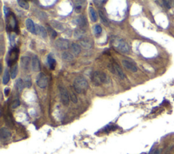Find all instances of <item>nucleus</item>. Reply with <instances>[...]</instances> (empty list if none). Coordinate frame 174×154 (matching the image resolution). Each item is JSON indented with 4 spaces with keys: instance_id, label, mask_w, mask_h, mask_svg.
<instances>
[{
    "instance_id": "412c9836",
    "label": "nucleus",
    "mask_w": 174,
    "mask_h": 154,
    "mask_svg": "<svg viewBox=\"0 0 174 154\" xmlns=\"http://www.w3.org/2000/svg\"><path fill=\"white\" fill-rule=\"evenodd\" d=\"M80 44H81L82 46L83 47V48H85V49H90V48L92 47V44H91V42L87 39H82L81 42H80Z\"/></svg>"
},
{
    "instance_id": "a878e982",
    "label": "nucleus",
    "mask_w": 174,
    "mask_h": 154,
    "mask_svg": "<svg viewBox=\"0 0 174 154\" xmlns=\"http://www.w3.org/2000/svg\"><path fill=\"white\" fill-rule=\"evenodd\" d=\"M25 85L27 88H31V85H32V83H31V77L30 76H26L25 78Z\"/></svg>"
},
{
    "instance_id": "4be33fe9",
    "label": "nucleus",
    "mask_w": 174,
    "mask_h": 154,
    "mask_svg": "<svg viewBox=\"0 0 174 154\" xmlns=\"http://www.w3.org/2000/svg\"><path fill=\"white\" fill-rule=\"evenodd\" d=\"M99 14H100V16L101 19H102V20L103 23H104L106 26L109 25V21H108V18L106 16V15H105L104 12L101 10H99Z\"/></svg>"
},
{
    "instance_id": "aec40b11",
    "label": "nucleus",
    "mask_w": 174,
    "mask_h": 154,
    "mask_svg": "<svg viewBox=\"0 0 174 154\" xmlns=\"http://www.w3.org/2000/svg\"><path fill=\"white\" fill-rule=\"evenodd\" d=\"M62 59L63 60H64L65 61L70 62L74 60V56L71 53H70V52H63L62 54Z\"/></svg>"
},
{
    "instance_id": "f704fd0d",
    "label": "nucleus",
    "mask_w": 174,
    "mask_h": 154,
    "mask_svg": "<svg viewBox=\"0 0 174 154\" xmlns=\"http://www.w3.org/2000/svg\"><path fill=\"white\" fill-rule=\"evenodd\" d=\"M4 93H5V96H8L9 93H10V88H5V90H4Z\"/></svg>"
},
{
    "instance_id": "f3484780",
    "label": "nucleus",
    "mask_w": 174,
    "mask_h": 154,
    "mask_svg": "<svg viewBox=\"0 0 174 154\" xmlns=\"http://www.w3.org/2000/svg\"><path fill=\"white\" fill-rule=\"evenodd\" d=\"M89 14L92 21L96 22L97 20V14L96 11L95 10V9L93 7H89Z\"/></svg>"
},
{
    "instance_id": "1a4fd4ad",
    "label": "nucleus",
    "mask_w": 174,
    "mask_h": 154,
    "mask_svg": "<svg viewBox=\"0 0 174 154\" xmlns=\"http://www.w3.org/2000/svg\"><path fill=\"white\" fill-rule=\"evenodd\" d=\"M26 27L30 33L36 34V27H35V25L32 20L30 19V18L26 20Z\"/></svg>"
},
{
    "instance_id": "9d476101",
    "label": "nucleus",
    "mask_w": 174,
    "mask_h": 154,
    "mask_svg": "<svg viewBox=\"0 0 174 154\" xmlns=\"http://www.w3.org/2000/svg\"><path fill=\"white\" fill-rule=\"evenodd\" d=\"M12 136V133L10 131V130L7 129V128H1L0 130V137L2 140H5L9 138Z\"/></svg>"
},
{
    "instance_id": "5701e85b",
    "label": "nucleus",
    "mask_w": 174,
    "mask_h": 154,
    "mask_svg": "<svg viewBox=\"0 0 174 154\" xmlns=\"http://www.w3.org/2000/svg\"><path fill=\"white\" fill-rule=\"evenodd\" d=\"M18 4L19 5V6L22 8L25 9V10H28L29 7V4L27 1H24V0H18L17 1Z\"/></svg>"
},
{
    "instance_id": "cd10ccee",
    "label": "nucleus",
    "mask_w": 174,
    "mask_h": 154,
    "mask_svg": "<svg viewBox=\"0 0 174 154\" xmlns=\"http://www.w3.org/2000/svg\"><path fill=\"white\" fill-rule=\"evenodd\" d=\"M94 32H95V35H97L101 34V33H102V27H101V26L99 25H95V27H94Z\"/></svg>"
},
{
    "instance_id": "20e7f679",
    "label": "nucleus",
    "mask_w": 174,
    "mask_h": 154,
    "mask_svg": "<svg viewBox=\"0 0 174 154\" xmlns=\"http://www.w3.org/2000/svg\"><path fill=\"white\" fill-rule=\"evenodd\" d=\"M59 91L60 94V98L62 103L65 106H67L70 103V95H69L68 91L65 87L62 86H59Z\"/></svg>"
},
{
    "instance_id": "39448f33",
    "label": "nucleus",
    "mask_w": 174,
    "mask_h": 154,
    "mask_svg": "<svg viewBox=\"0 0 174 154\" xmlns=\"http://www.w3.org/2000/svg\"><path fill=\"white\" fill-rule=\"evenodd\" d=\"M36 84L37 86H38L39 88H42V89L46 88L48 84V79L47 76H46L44 73H40L37 77Z\"/></svg>"
},
{
    "instance_id": "6e6552de",
    "label": "nucleus",
    "mask_w": 174,
    "mask_h": 154,
    "mask_svg": "<svg viewBox=\"0 0 174 154\" xmlns=\"http://www.w3.org/2000/svg\"><path fill=\"white\" fill-rule=\"evenodd\" d=\"M122 64L125 68H127L128 70L132 71V72L135 73L137 71V67H136L133 63H131L130 61H127V60H123Z\"/></svg>"
},
{
    "instance_id": "f03ea898",
    "label": "nucleus",
    "mask_w": 174,
    "mask_h": 154,
    "mask_svg": "<svg viewBox=\"0 0 174 154\" xmlns=\"http://www.w3.org/2000/svg\"><path fill=\"white\" fill-rule=\"evenodd\" d=\"M74 88L75 91L77 93L83 94L87 91L89 84L85 78L82 76H79L75 79L74 82Z\"/></svg>"
},
{
    "instance_id": "473e14b6",
    "label": "nucleus",
    "mask_w": 174,
    "mask_h": 154,
    "mask_svg": "<svg viewBox=\"0 0 174 154\" xmlns=\"http://www.w3.org/2000/svg\"><path fill=\"white\" fill-rule=\"evenodd\" d=\"M162 3H163V5L166 8L170 9L171 7V1H162Z\"/></svg>"
},
{
    "instance_id": "c85d7f7f",
    "label": "nucleus",
    "mask_w": 174,
    "mask_h": 154,
    "mask_svg": "<svg viewBox=\"0 0 174 154\" xmlns=\"http://www.w3.org/2000/svg\"><path fill=\"white\" fill-rule=\"evenodd\" d=\"M70 97L71 99V100H72V101L74 103H76L78 102V99H77V97H76V95L73 93L72 91H71L70 93Z\"/></svg>"
},
{
    "instance_id": "f257e3e1",
    "label": "nucleus",
    "mask_w": 174,
    "mask_h": 154,
    "mask_svg": "<svg viewBox=\"0 0 174 154\" xmlns=\"http://www.w3.org/2000/svg\"><path fill=\"white\" fill-rule=\"evenodd\" d=\"M92 82L95 86H101L103 84H109L110 82V77L106 73L97 71L92 74Z\"/></svg>"
},
{
    "instance_id": "4468645a",
    "label": "nucleus",
    "mask_w": 174,
    "mask_h": 154,
    "mask_svg": "<svg viewBox=\"0 0 174 154\" xmlns=\"http://www.w3.org/2000/svg\"><path fill=\"white\" fill-rule=\"evenodd\" d=\"M71 48H72V50L75 55H78L81 52V48H80V45H78L76 43H73V44L71 45Z\"/></svg>"
},
{
    "instance_id": "7ed1b4c3",
    "label": "nucleus",
    "mask_w": 174,
    "mask_h": 154,
    "mask_svg": "<svg viewBox=\"0 0 174 154\" xmlns=\"http://www.w3.org/2000/svg\"><path fill=\"white\" fill-rule=\"evenodd\" d=\"M112 44L114 48L120 52L123 53H127L129 52V46L128 44L121 37L117 36L112 37Z\"/></svg>"
},
{
    "instance_id": "bb28decb",
    "label": "nucleus",
    "mask_w": 174,
    "mask_h": 154,
    "mask_svg": "<svg viewBox=\"0 0 174 154\" xmlns=\"http://www.w3.org/2000/svg\"><path fill=\"white\" fill-rule=\"evenodd\" d=\"M40 34L41 35L43 38H46L48 36V33H47V31H46V29L42 26H40Z\"/></svg>"
},
{
    "instance_id": "6ab92c4d",
    "label": "nucleus",
    "mask_w": 174,
    "mask_h": 154,
    "mask_svg": "<svg viewBox=\"0 0 174 154\" xmlns=\"http://www.w3.org/2000/svg\"><path fill=\"white\" fill-rule=\"evenodd\" d=\"M114 68H115V71L116 73L118 75V76L121 78L122 80H123V79L125 78V74L124 73H123V71L122 69H121V67H120V66L118 65L117 63H114Z\"/></svg>"
},
{
    "instance_id": "0eeeda50",
    "label": "nucleus",
    "mask_w": 174,
    "mask_h": 154,
    "mask_svg": "<svg viewBox=\"0 0 174 154\" xmlns=\"http://www.w3.org/2000/svg\"><path fill=\"white\" fill-rule=\"evenodd\" d=\"M56 48L60 50H65L70 48V42L67 39L60 38L55 42Z\"/></svg>"
},
{
    "instance_id": "2f4dec72",
    "label": "nucleus",
    "mask_w": 174,
    "mask_h": 154,
    "mask_svg": "<svg viewBox=\"0 0 174 154\" xmlns=\"http://www.w3.org/2000/svg\"><path fill=\"white\" fill-rule=\"evenodd\" d=\"M82 5L80 3H76V6H75V12L76 13H80L82 11Z\"/></svg>"
},
{
    "instance_id": "c756f323",
    "label": "nucleus",
    "mask_w": 174,
    "mask_h": 154,
    "mask_svg": "<svg viewBox=\"0 0 174 154\" xmlns=\"http://www.w3.org/2000/svg\"><path fill=\"white\" fill-rule=\"evenodd\" d=\"M52 23L53 24V27L57 28V29H59V30H63V25H61V24L59 23V22H58L57 21H52Z\"/></svg>"
},
{
    "instance_id": "7c9ffc66",
    "label": "nucleus",
    "mask_w": 174,
    "mask_h": 154,
    "mask_svg": "<svg viewBox=\"0 0 174 154\" xmlns=\"http://www.w3.org/2000/svg\"><path fill=\"white\" fill-rule=\"evenodd\" d=\"M19 105H20V101L18 100V99H16V100H14L12 103V108L15 109L18 107Z\"/></svg>"
},
{
    "instance_id": "dca6fc26",
    "label": "nucleus",
    "mask_w": 174,
    "mask_h": 154,
    "mask_svg": "<svg viewBox=\"0 0 174 154\" xmlns=\"http://www.w3.org/2000/svg\"><path fill=\"white\" fill-rule=\"evenodd\" d=\"M16 88H17L18 91L19 92V93H21L22 90H23L24 87H25V82L22 81V79L20 78L18 79L16 82Z\"/></svg>"
},
{
    "instance_id": "393cba45",
    "label": "nucleus",
    "mask_w": 174,
    "mask_h": 154,
    "mask_svg": "<svg viewBox=\"0 0 174 154\" xmlns=\"http://www.w3.org/2000/svg\"><path fill=\"white\" fill-rule=\"evenodd\" d=\"M47 31L49 33V35L51 36L52 38H55L57 36V33L51 27H48Z\"/></svg>"
},
{
    "instance_id": "423d86ee",
    "label": "nucleus",
    "mask_w": 174,
    "mask_h": 154,
    "mask_svg": "<svg viewBox=\"0 0 174 154\" xmlns=\"http://www.w3.org/2000/svg\"><path fill=\"white\" fill-rule=\"evenodd\" d=\"M18 56V50L16 48H12L8 53L7 56V62L9 66H11L13 63L17 61Z\"/></svg>"
},
{
    "instance_id": "72a5a7b5",
    "label": "nucleus",
    "mask_w": 174,
    "mask_h": 154,
    "mask_svg": "<svg viewBox=\"0 0 174 154\" xmlns=\"http://www.w3.org/2000/svg\"><path fill=\"white\" fill-rule=\"evenodd\" d=\"M161 152V149H155L150 154H160Z\"/></svg>"
},
{
    "instance_id": "f8f14e48",
    "label": "nucleus",
    "mask_w": 174,
    "mask_h": 154,
    "mask_svg": "<svg viewBox=\"0 0 174 154\" xmlns=\"http://www.w3.org/2000/svg\"><path fill=\"white\" fill-rule=\"evenodd\" d=\"M76 23H77L82 29L86 28L88 26V22L87 18H86L85 16H83V15H81V16H78V17L76 18Z\"/></svg>"
},
{
    "instance_id": "2eb2a0df",
    "label": "nucleus",
    "mask_w": 174,
    "mask_h": 154,
    "mask_svg": "<svg viewBox=\"0 0 174 154\" xmlns=\"http://www.w3.org/2000/svg\"><path fill=\"white\" fill-rule=\"evenodd\" d=\"M47 63L48 64V66H49L50 69H51V70H54V69H55L56 61H55V59H53V58H52L50 55L48 56Z\"/></svg>"
},
{
    "instance_id": "b1692460",
    "label": "nucleus",
    "mask_w": 174,
    "mask_h": 154,
    "mask_svg": "<svg viewBox=\"0 0 174 154\" xmlns=\"http://www.w3.org/2000/svg\"><path fill=\"white\" fill-rule=\"evenodd\" d=\"M18 73V65L17 64H15L14 67H12V71H11V78L14 79L16 78V76H17Z\"/></svg>"
},
{
    "instance_id": "ddd939ff",
    "label": "nucleus",
    "mask_w": 174,
    "mask_h": 154,
    "mask_svg": "<svg viewBox=\"0 0 174 154\" xmlns=\"http://www.w3.org/2000/svg\"><path fill=\"white\" fill-rule=\"evenodd\" d=\"M29 63L30 58L28 57V56H22L21 59H20V65H21L22 68L25 69V70L29 69Z\"/></svg>"
},
{
    "instance_id": "9b49d317",
    "label": "nucleus",
    "mask_w": 174,
    "mask_h": 154,
    "mask_svg": "<svg viewBox=\"0 0 174 154\" xmlns=\"http://www.w3.org/2000/svg\"><path fill=\"white\" fill-rule=\"evenodd\" d=\"M32 69L35 72H38L40 71L41 69V66H40V63L39 61L38 57L37 56H34L32 59Z\"/></svg>"
},
{
    "instance_id": "a211bd4d",
    "label": "nucleus",
    "mask_w": 174,
    "mask_h": 154,
    "mask_svg": "<svg viewBox=\"0 0 174 154\" xmlns=\"http://www.w3.org/2000/svg\"><path fill=\"white\" fill-rule=\"evenodd\" d=\"M10 73H9V71L7 69H5L2 78L3 84H4V85H6V84L9 82V81H10Z\"/></svg>"
}]
</instances>
